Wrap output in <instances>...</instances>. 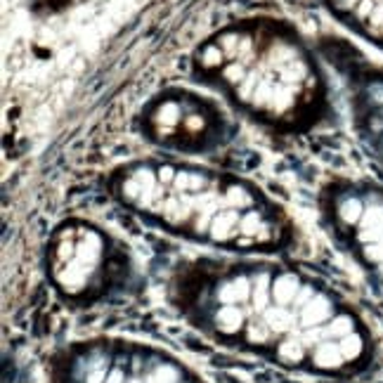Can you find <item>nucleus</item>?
<instances>
[{
  "instance_id": "obj_1",
  "label": "nucleus",
  "mask_w": 383,
  "mask_h": 383,
  "mask_svg": "<svg viewBox=\"0 0 383 383\" xmlns=\"http://www.w3.org/2000/svg\"><path fill=\"white\" fill-rule=\"evenodd\" d=\"M118 206L180 237L237 251H274L294 239L282 204L244 175L180 159H138L106 175Z\"/></svg>"
},
{
  "instance_id": "obj_2",
  "label": "nucleus",
  "mask_w": 383,
  "mask_h": 383,
  "mask_svg": "<svg viewBox=\"0 0 383 383\" xmlns=\"http://www.w3.org/2000/svg\"><path fill=\"white\" fill-rule=\"evenodd\" d=\"M194 71L274 131H308L326 104L324 78L310 50L294 28L274 19H244L220 28L196 48Z\"/></svg>"
},
{
  "instance_id": "obj_3",
  "label": "nucleus",
  "mask_w": 383,
  "mask_h": 383,
  "mask_svg": "<svg viewBox=\"0 0 383 383\" xmlns=\"http://www.w3.org/2000/svg\"><path fill=\"white\" fill-rule=\"evenodd\" d=\"M48 267L69 298H95L128 279V255L102 227L67 220L50 237Z\"/></svg>"
},
{
  "instance_id": "obj_4",
  "label": "nucleus",
  "mask_w": 383,
  "mask_h": 383,
  "mask_svg": "<svg viewBox=\"0 0 383 383\" xmlns=\"http://www.w3.org/2000/svg\"><path fill=\"white\" fill-rule=\"evenodd\" d=\"M147 140L170 152L204 154L223 145L225 121L216 106L192 92H163L142 111Z\"/></svg>"
},
{
  "instance_id": "obj_5",
  "label": "nucleus",
  "mask_w": 383,
  "mask_h": 383,
  "mask_svg": "<svg viewBox=\"0 0 383 383\" xmlns=\"http://www.w3.org/2000/svg\"><path fill=\"white\" fill-rule=\"evenodd\" d=\"M355 118L357 128L379 159H383V76L362 78L355 90Z\"/></svg>"
},
{
  "instance_id": "obj_6",
  "label": "nucleus",
  "mask_w": 383,
  "mask_h": 383,
  "mask_svg": "<svg viewBox=\"0 0 383 383\" xmlns=\"http://www.w3.org/2000/svg\"><path fill=\"white\" fill-rule=\"evenodd\" d=\"M336 17L383 48V0H324Z\"/></svg>"
},
{
  "instance_id": "obj_7",
  "label": "nucleus",
  "mask_w": 383,
  "mask_h": 383,
  "mask_svg": "<svg viewBox=\"0 0 383 383\" xmlns=\"http://www.w3.org/2000/svg\"><path fill=\"white\" fill-rule=\"evenodd\" d=\"M340 350H343L348 365H355V362H360L362 357H365V350H367L365 336H362L360 331L350 333L348 338L340 340Z\"/></svg>"
}]
</instances>
